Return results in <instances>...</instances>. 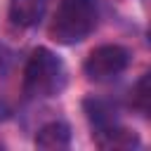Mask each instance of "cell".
Returning <instances> with one entry per match:
<instances>
[{
    "label": "cell",
    "mask_w": 151,
    "mask_h": 151,
    "mask_svg": "<svg viewBox=\"0 0 151 151\" xmlns=\"http://www.w3.org/2000/svg\"><path fill=\"white\" fill-rule=\"evenodd\" d=\"M71 144V127L61 120H52L47 125H42L35 134V146L38 149H66Z\"/></svg>",
    "instance_id": "obj_6"
},
{
    "label": "cell",
    "mask_w": 151,
    "mask_h": 151,
    "mask_svg": "<svg viewBox=\"0 0 151 151\" xmlns=\"http://www.w3.org/2000/svg\"><path fill=\"white\" fill-rule=\"evenodd\" d=\"M66 87V66L47 47L31 52L24 68V92L28 97H57Z\"/></svg>",
    "instance_id": "obj_2"
},
{
    "label": "cell",
    "mask_w": 151,
    "mask_h": 151,
    "mask_svg": "<svg viewBox=\"0 0 151 151\" xmlns=\"http://www.w3.org/2000/svg\"><path fill=\"white\" fill-rule=\"evenodd\" d=\"M85 111H87V118L97 125V130L116 123V120H113V111H111L104 101H99V99H87V101H85Z\"/></svg>",
    "instance_id": "obj_7"
},
{
    "label": "cell",
    "mask_w": 151,
    "mask_h": 151,
    "mask_svg": "<svg viewBox=\"0 0 151 151\" xmlns=\"http://www.w3.org/2000/svg\"><path fill=\"white\" fill-rule=\"evenodd\" d=\"M99 21L97 0H61L50 24V38L59 45H76L85 40Z\"/></svg>",
    "instance_id": "obj_1"
},
{
    "label": "cell",
    "mask_w": 151,
    "mask_h": 151,
    "mask_svg": "<svg viewBox=\"0 0 151 151\" xmlns=\"http://www.w3.org/2000/svg\"><path fill=\"white\" fill-rule=\"evenodd\" d=\"M94 144L99 149H113V151H127V149H137L142 142H139V134L130 127H120V125H106L101 130H97L94 134Z\"/></svg>",
    "instance_id": "obj_4"
},
{
    "label": "cell",
    "mask_w": 151,
    "mask_h": 151,
    "mask_svg": "<svg viewBox=\"0 0 151 151\" xmlns=\"http://www.w3.org/2000/svg\"><path fill=\"white\" fill-rule=\"evenodd\" d=\"M127 64H130V52L123 45H99L87 54L83 71L90 80L104 83L120 76L127 68Z\"/></svg>",
    "instance_id": "obj_3"
},
{
    "label": "cell",
    "mask_w": 151,
    "mask_h": 151,
    "mask_svg": "<svg viewBox=\"0 0 151 151\" xmlns=\"http://www.w3.org/2000/svg\"><path fill=\"white\" fill-rule=\"evenodd\" d=\"M149 73H144L134 87H132V106L142 113V116H149V101H151V85H149Z\"/></svg>",
    "instance_id": "obj_8"
},
{
    "label": "cell",
    "mask_w": 151,
    "mask_h": 151,
    "mask_svg": "<svg viewBox=\"0 0 151 151\" xmlns=\"http://www.w3.org/2000/svg\"><path fill=\"white\" fill-rule=\"evenodd\" d=\"M47 9V0H9V21L19 28L35 26Z\"/></svg>",
    "instance_id": "obj_5"
}]
</instances>
